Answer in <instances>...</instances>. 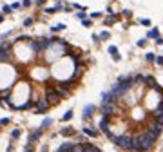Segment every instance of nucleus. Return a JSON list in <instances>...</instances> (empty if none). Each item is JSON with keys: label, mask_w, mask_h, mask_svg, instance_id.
Returning a JSON list of instances; mask_svg holds the SVG:
<instances>
[{"label": "nucleus", "mask_w": 163, "mask_h": 152, "mask_svg": "<svg viewBox=\"0 0 163 152\" xmlns=\"http://www.w3.org/2000/svg\"><path fill=\"white\" fill-rule=\"evenodd\" d=\"M82 24H83L85 27H89V26H91V20H87V18H83V20H82Z\"/></svg>", "instance_id": "58836bf2"}, {"label": "nucleus", "mask_w": 163, "mask_h": 152, "mask_svg": "<svg viewBox=\"0 0 163 152\" xmlns=\"http://www.w3.org/2000/svg\"><path fill=\"white\" fill-rule=\"evenodd\" d=\"M98 127H100V130L107 136V138H111V136H112V132L109 130V116L103 114V118H102V121H100V125H98Z\"/></svg>", "instance_id": "423d86ee"}, {"label": "nucleus", "mask_w": 163, "mask_h": 152, "mask_svg": "<svg viewBox=\"0 0 163 152\" xmlns=\"http://www.w3.org/2000/svg\"><path fill=\"white\" fill-rule=\"evenodd\" d=\"M75 145L76 143H69V141H65V143H62L60 147H58V150L60 152H73L75 150Z\"/></svg>", "instance_id": "9b49d317"}, {"label": "nucleus", "mask_w": 163, "mask_h": 152, "mask_svg": "<svg viewBox=\"0 0 163 152\" xmlns=\"http://www.w3.org/2000/svg\"><path fill=\"white\" fill-rule=\"evenodd\" d=\"M63 29H65V26H63V24H58V26L51 27V33H58V31H63Z\"/></svg>", "instance_id": "4be33fe9"}, {"label": "nucleus", "mask_w": 163, "mask_h": 152, "mask_svg": "<svg viewBox=\"0 0 163 152\" xmlns=\"http://www.w3.org/2000/svg\"><path fill=\"white\" fill-rule=\"evenodd\" d=\"M156 43H158V45H163V38L158 36V38H156Z\"/></svg>", "instance_id": "37998d69"}, {"label": "nucleus", "mask_w": 163, "mask_h": 152, "mask_svg": "<svg viewBox=\"0 0 163 152\" xmlns=\"http://www.w3.org/2000/svg\"><path fill=\"white\" fill-rule=\"evenodd\" d=\"M94 112H96L94 105H85V109H83V118H85V120H91V118L94 116Z\"/></svg>", "instance_id": "1a4fd4ad"}, {"label": "nucleus", "mask_w": 163, "mask_h": 152, "mask_svg": "<svg viewBox=\"0 0 163 152\" xmlns=\"http://www.w3.org/2000/svg\"><path fill=\"white\" fill-rule=\"evenodd\" d=\"M34 103H36V101L29 100V101H26V103H24V105H20V107H18V109H20V111H27V109H31V107H34Z\"/></svg>", "instance_id": "aec40b11"}, {"label": "nucleus", "mask_w": 163, "mask_h": 152, "mask_svg": "<svg viewBox=\"0 0 163 152\" xmlns=\"http://www.w3.org/2000/svg\"><path fill=\"white\" fill-rule=\"evenodd\" d=\"M83 150L85 152H100V149L94 145H91V143H83Z\"/></svg>", "instance_id": "a211bd4d"}, {"label": "nucleus", "mask_w": 163, "mask_h": 152, "mask_svg": "<svg viewBox=\"0 0 163 152\" xmlns=\"http://www.w3.org/2000/svg\"><path fill=\"white\" fill-rule=\"evenodd\" d=\"M100 36H102V40H109V33H107V31H103Z\"/></svg>", "instance_id": "f704fd0d"}, {"label": "nucleus", "mask_w": 163, "mask_h": 152, "mask_svg": "<svg viewBox=\"0 0 163 152\" xmlns=\"http://www.w3.org/2000/svg\"><path fill=\"white\" fill-rule=\"evenodd\" d=\"M154 120L160 121V123H163V101L160 103V107L154 111Z\"/></svg>", "instance_id": "f8f14e48"}, {"label": "nucleus", "mask_w": 163, "mask_h": 152, "mask_svg": "<svg viewBox=\"0 0 163 152\" xmlns=\"http://www.w3.org/2000/svg\"><path fill=\"white\" fill-rule=\"evenodd\" d=\"M145 83H147V85H149V87H152V89H154L156 92H160V94L163 92V91H161V87L158 85V82H156V80H154V78H152V76H147V78H145Z\"/></svg>", "instance_id": "6e6552de"}, {"label": "nucleus", "mask_w": 163, "mask_h": 152, "mask_svg": "<svg viewBox=\"0 0 163 152\" xmlns=\"http://www.w3.org/2000/svg\"><path fill=\"white\" fill-rule=\"evenodd\" d=\"M9 60V49H0V62L6 63Z\"/></svg>", "instance_id": "2eb2a0df"}, {"label": "nucleus", "mask_w": 163, "mask_h": 152, "mask_svg": "<svg viewBox=\"0 0 163 152\" xmlns=\"http://www.w3.org/2000/svg\"><path fill=\"white\" fill-rule=\"evenodd\" d=\"M152 143L154 141L149 139L145 134H141L140 136H136V138H132V150H138V152H143V150H150L152 149Z\"/></svg>", "instance_id": "f257e3e1"}, {"label": "nucleus", "mask_w": 163, "mask_h": 152, "mask_svg": "<svg viewBox=\"0 0 163 152\" xmlns=\"http://www.w3.org/2000/svg\"><path fill=\"white\" fill-rule=\"evenodd\" d=\"M75 16L78 18V20H83V18H85V11H83V9H80V11H78Z\"/></svg>", "instance_id": "bb28decb"}, {"label": "nucleus", "mask_w": 163, "mask_h": 152, "mask_svg": "<svg viewBox=\"0 0 163 152\" xmlns=\"http://www.w3.org/2000/svg\"><path fill=\"white\" fill-rule=\"evenodd\" d=\"M158 36H160V33H158V29H156V27L149 29V33H147V38H150V40H156Z\"/></svg>", "instance_id": "f3484780"}, {"label": "nucleus", "mask_w": 163, "mask_h": 152, "mask_svg": "<svg viewBox=\"0 0 163 152\" xmlns=\"http://www.w3.org/2000/svg\"><path fill=\"white\" fill-rule=\"evenodd\" d=\"M156 63L158 65H163V56H156Z\"/></svg>", "instance_id": "e433bc0d"}, {"label": "nucleus", "mask_w": 163, "mask_h": 152, "mask_svg": "<svg viewBox=\"0 0 163 152\" xmlns=\"http://www.w3.org/2000/svg\"><path fill=\"white\" fill-rule=\"evenodd\" d=\"M53 125V118H46V120L42 121V127L44 129H47V127H51Z\"/></svg>", "instance_id": "412c9836"}, {"label": "nucleus", "mask_w": 163, "mask_h": 152, "mask_svg": "<svg viewBox=\"0 0 163 152\" xmlns=\"http://www.w3.org/2000/svg\"><path fill=\"white\" fill-rule=\"evenodd\" d=\"M116 20H118V16H114V14H112V16L103 18V24H105V26H112V24H116Z\"/></svg>", "instance_id": "6ab92c4d"}, {"label": "nucleus", "mask_w": 163, "mask_h": 152, "mask_svg": "<svg viewBox=\"0 0 163 152\" xmlns=\"http://www.w3.org/2000/svg\"><path fill=\"white\" fill-rule=\"evenodd\" d=\"M34 4H36V6H44V4H46V0H34Z\"/></svg>", "instance_id": "79ce46f5"}, {"label": "nucleus", "mask_w": 163, "mask_h": 152, "mask_svg": "<svg viewBox=\"0 0 163 152\" xmlns=\"http://www.w3.org/2000/svg\"><path fill=\"white\" fill-rule=\"evenodd\" d=\"M83 134H87L89 138H98V136H100V130H98L96 127H85V129H83Z\"/></svg>", "instance_id": "9d476101"}, {"label": "nucleus", "mask_w": 163, "mask_h": 152, "mask_svg": "<svg viewBox=\"0 0 163 152\" xmlns=\"http://www.w3.org/2000/svg\"><path fill=\"white\" fill-rule=\"evenodd\" d=\"M121 14H123V16H125V18H131V16H132L131 9H123V11H121Z\"/></svg>", "instance_id": "c85d7f7f"}, {"label": "nucleus", "mask_w": 163, "mask_h": 152, "mask_svg": "<svg viewBox=\"0 0 163 152\" xmlns=\"http://www.w3.org/2000/svg\"><path fill=\"white\" fill-rule=\"evenodd\" d=\"M0 123H2V127H6V125L9 123V118H2V121H0Z\"/></svg>", "instance_id": "4c0bfd02"}, {"label": "nucleus", "mask_w": 163, "mask_h": 152, "mask_svg": "<svg viewBox=\"0 0 163 152\" xmlns=\"http://www.w3.org/2000/svg\"><path fill=\"white\" fill-rule=\"evenodd\" d=\"M138 45H140V47H145V45H147V38H141V40L138 42Z\"/></svg>", "instance_id": "473e14b6"}, {"label": "nucleus", "mask_w": 163, "mask_h": 152, "mask_svg": "<svg viewBox=\"0 0 163 152\" xmlns=\"http://www.w3.org/2000/svg\"><path fill=\"white\" fill-rule=\"evenodd\" d=\"M141 26H147V27H149V26H150V22L147 20V18H143V20H141Z\"/></svg>", "instance_id": "a19ab883"}, {"label": "nucleus", "mask_w": 163, "mask_h": 152, "mask_svg": "<svg viewBox=\"0 0 163 152\" xmlns=\"http://www.w3.org/2000/svg\"><path fill=\"white\" fill-rule=\"evenodd\" d=\"M11 138H13V139H18V138H20V129H13V130H11Z\"/></svg>", "instance_id": "5701e85b"}, {"label": "nucleus", "mask_w": 163, "mask_h": 152, "mask_svg": "<svg viewBox=\"0 0 163 152\" xmlns=\"http://www.w3.org/2000/svg\"><path fill=\"white\" fill-rule=\"evenodd\" d=\"M42 132H44V127L40 125L36 130H33V132H29V138H27V143H34L36 139H40V136H42Z\"/></svg>", "instance_id": "0eeeda50"}, {"label": "nucleus", "mask_w": 163, "mask_h": 152, "mask_svg": "<svg viewBox=\"0 0 163 152\" xmlns=\"http://www.w3.org/2000/svg\"><path fill=\"white\" fill-rule=\"evenodd\" d=\"M73 152H83V145H75V150Z\"/></svg>", "instance_id": "2f4dec72"}, {"label": "nucleus", "mask_w": 163, "mask_h": 152, "mask_svg": "<svg viewBox=\"0 0 163 152\" xmlns=\"http://www.w3.org/2000/svg\"><path fill=\"white\" fill-rule=\"evenodd\" d=\"M49 100H47V96L46 98H40V100L36 101V107H34V112H38V114H44V112H47L49 109Z\"/></svg>", "instance_id": "39448f33"}, {"label": "nucleus", "mask_w": 163, "mask_h": 152, "mask_svg": "<svg viewBox=\"0 0 163 152\" xmlns=\"http://www.w3.org/2000/svg\"><path fill=\"white\" fill-rule=\"evenodd\" d=\"M111 139H112V143L118 145L120 149H123V150H132V138H131L129 134H121V136H114V134H112Z\"/></svg>", "instance_id": "f03ea898"}, {"label": "nucleus", "mask_w": 163, "mask_h": 152, "mask_svg": "<svg viewBox=\"0 0 163 152\" xmlns=\"http://www.w3.org/2000/svg\"><path fill=\"white\" fill-rule=\"evenodd\" d=\"M145 58H147V62H156V55H152V53H149Z\"/></svg>", "instance_id": "7c9ffc66"}, {"label": "nucleus", "mask_w": 163, "mask_h": 152, "mask_svg": "<svg viewBox=\"0 0 163 152\" xmlns=\"http://www.w3.org/2000/svg\"><path fill=\"white\" fill-rule=\"evenodd\" d=\"M33 18H26V20H24V27H29V26H33Z\"/></svg>", "instance_id": "c756f323"}, {"label": "nucleus", "mask_w": 163, "mask_h": 152, "mask_svg": "<svg viewBox=\"0 0 163 152\" xmlns=\"http://www.w3.org/2000/svg\"><path fill=\"white\" fill-rule=\"evenodd\" d=\"M11 11H13V6H6V4L2 6V13H4V14H9Z\"/></svg>", "instance_id": "393cba45"}, {"label": "nucleus", "mask_w": 163, "mask_h": 152, "mask_svg": "<svg viewBox=\"0 0 163 152\" xmlns=\"http://www.w3.org/2000/svg\"><path fill=\"white\" fill-rule=\"evenodd\" d=\"M91 16H92V18H100L102 13H100V11H94V13H91Z\"/></svg>", "instance_id": "72a5a7b5"}, {"label": "nucleus", "mask_w": 163, "mask_h": 152, "mask_svg": "<svg viewBox=\"0 0 163 152\" xmlns=\"http://www.w3.org/2000/svg\"><path fill=\"white\" fill-rule=\"evenodd\" d=\"M118 112H120V109H118L112 101H103V105H102V114L112 116V114H118Z\"/></svg>", "instance_id": "20e7f679"}, {"label": "nucleus", "mask_w": 163, "mask_h": 152, "mask_svg": "<svg viewBox=\"0 0 163 152\" xmlns=\"http://www.w3.org/2000/svg\"><path fill=\"white\" fill-rule=\"evenodd\" d=\"M62 98H63V96H62L56 89H54V87H49V89H47V100H49V103H51V105L60 103Z\"/></svg>", "instance_id": "7ed1b4c3"}, {"label": "nucleus", "mask_w": 163, "mask_h": 152, "mask_svg": "<svg viewBox=\"0 0 163 152\" xmlns=\"http://www.w3.org/2000/svg\"><path fill=\"white\" fill-rule=\"evenodd\" d=\"M0 49H11V42H6V38H2V45Z\"/></svg>", "instance_id": "a878e982"}, {"label": "nucleus", "mask_w": 163, "mask_h": 152, "mask_svg": "<svg viewBox=\"0 0 163 152\" xmlns=\"http://www.w3.org/2000/svg\"><path fill=\"white\" fill-rule=\"evenodd\" d=\"M9 96H11V89H7V91L4 89V91H2V100H7Z\"/></svg>", "instance_id": "cd10ccee"}, {"label": "nucleus", "mask_w": 163, "mask_h": 152, "mask_svg": "<svg viewBox=\"0 0 163 152\" xmlns=\"http://www.w3.org/2000/svg\"><path fill=\"white\" fill-rule=\"evenodd\" d=\"M65 87H67V85H65V83H58V85H56V87H54V89H56L58 92H60V94H62V96H69V91L65 89Z\"/></svg>", "instance_id": "4468645a"}, {"label": "nucleus", "mask_w": 163, "mask_h": 152, "mask_svg": "<svg viewBox=\"0 0 163 152\" xmlns=\"http://www.w3.org/2000/svg\"><path fill=\"white\" fill-rule=\"evenodd\" d=\"M100 40H102V36H98V35H92V42H94V43H98Z\"/></svg>", "instance_id": "c9c22d12"}, {"label": "nucleus", "mask_w": 163, "mask_h": 152, "mask_svg": "<svg viewBox=\"0 0 163 152\" xmlns=\"http://www.w3.org/2000/svg\"><path fill=\"white\" fill-rule=\"evenodd\" d=\"M71 118H73V111H67L65 114L62 116V121H69V120H71Z\"/></svg>", "instance_id": "b1692460"}, {"label": "nucleus", "mask_w": 163, "mask_h": 152, "mask_svg": "<svg viewBox=\"0 0 163 152\" xmlns=\"http://www.w3.org/2000/svg\"><path fill=\"white\" fill-rule=\"evenodd\" d=\"M22 6H24V7H29V6H31V0H24Z\"/></svg>", "instance_id": "ea45409f"}, {"label": "nucleus", "mask_w": 163, "mask_h": 152, "mask_svg": "<svg viewBox=\"0 0 163 152\" xmlns=\"http://www.w3.org/2000/svg\"><path fill=\"white\" fill-rule=\"evenodd\" d=\"M60 134L63 136V138H65V136H73L75 134V129H73V127H63V129L60 130Z\"/></svg>", "instance_id": "dca6fc26"}, {"label": "nucleus", "mask_w": 163, "mask_h": 152, "mask_svg": "<svg viewBox=\"0 0 163 152\" xmlns=\"http://www.w3.org/2000/svg\"><path fill=\"white\" fill-rule=\"evenodd\" d=\"M109 53H111V55H112V60H114V62H120V53H118V49L114 47V45H109Z\"/></svg>", "instance_id": "ddd939ff"}]
</instances>
